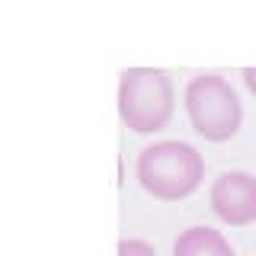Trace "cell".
<instances>
[{"label": "cell", "mask_w": 256, "mask_h": 256, "mask_svg": "<svg viewBox=\"0 0 256 256\" xmlns=\"http://www.w3.org/2000/svg\"><path fill=\"white\" fill-rule=\"evenodd\" d=\"M205 180V160L186 141H157L138 157V182L160 202L189 198Z\"/></svg>", "instance_id": "6da1fadb"}, {"label": "cell", "mask_w": 256, "mask_h": 256, "mask_svg": "<svg viewBox=\"0 0 256 256\" xmlns=\"http://www.w3.org/2000/svg\"><path fill=\"white\" fill-rule=\"evenodd\" d=\"M176 112L173 80L157 68H128L118 80V116L128 132L157 134Z\"/></svg>", "instance_id": "7a4b0ae2"}, {"label": "cell", "mask_w": 256, "mask_h": 256, "mask_svg": "<svg viewBox=\"0 0 256 256\" xmlns=\"http://www.w3.org/2000/svg\"><path fill=\"white\" fill-rule=\"evenodd\" d=\"M186 116L205 141H230L244 125V106L237 90L221 74H198L186 86Z\"/></svg>", "instance_id": "3957f363"}, {"label": "cell", "mask_w": 256, "mask_h": 256, "mask_svg": "<svg viewBox=\"0 0 256 256\" xmlns=\"http://www.w3.org/2000/svg\"><path fill=\"white\" fill-rule=\"evenodd\" d=\"M214 218L230 228H246L256 221V176L244 170H230L218 176L208 192Z\"/></svg>", "instance_id": "277c9868"}, {"label": "cell", "mask_w": 256, "mask_h": 256, "mask_svg": "<svg viewBox=\"0 0 256 256\" xmlns=\"http://www.w3.org/2000/svg\"><path fill=\"white\" fill-rule=\"evenodd\" d=\"M173 256H234L230 244L224 240L221 230L214 228H186L173 244Z\"/></svg>", "instance_id": "5b68a950"}, {"label": "cell", "mask_w": 256, "mask_h": 256, "mask_svg": "<svg viewBox=\"0 0 256 256\" xmlns=\"http://www.w3.org/2000/svg\"><path fill=\"white\" fill-rule=\"evenodd\" d=\"M118 256H157V250L148 240H118Z\"/></svg>", "instance_id": "8992f818"}, {"label": "cell", "mask_w": 256, "mask_h": 256, "mask_svg": "<svg viewBox=\"0 0 256 256\" xmlns=\"http://www.w3.org/2000/svg\"><path fill=\"white\" fill-rule=\"evenodd\" d=\"M244 84H246V90L256 96V68H244Z\"/></svg>", "instance_id": "52a82bcc"}]
</instances>
